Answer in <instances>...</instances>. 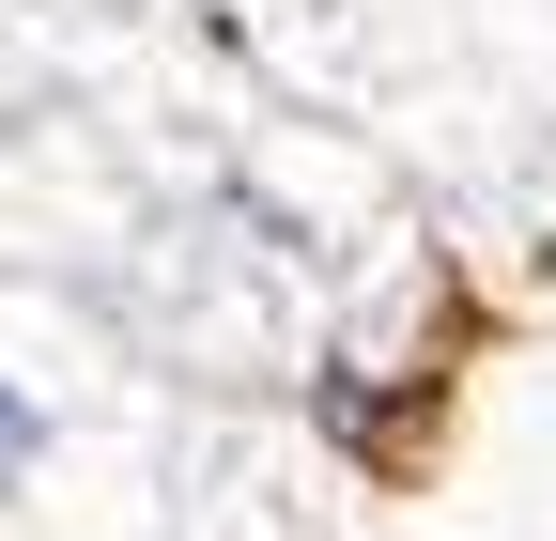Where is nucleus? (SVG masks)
Returning <instances> with one entry per match:
<instances>
[{
	"mask_svg": "<svg viewBox=\"0 0 556 541\" xmlns=\"http://www.w3.org/2000/svg\"><path fill=\"white\" fill-rule=\"evenodd\" d=\"M170 372L93 294L0 263V541H155Z\"/></svg>",
	"mask_w": 556,
	"mask_h": 541,
	"instance_id": "obj_2",
	"label": "nucleus"
},
{
	"mask_svg": "<svg viewBox=\"0 0 556 541\" xmlns=\"http://www.w3.org/2000/svg\"><path fill=\"white\" fill-rule=\"evenodd\" d=\"M217 32L340 140H510L556 109V0H217Z\"/></svg>",
	"mask_w": 556,
	"mask_h": 541,
	"instance_id": "obj_1",
	"label": "nucleus"
},
{
	"mask_svg": "<svg viewBox=\"0 0 556 541\" xmlns=\"http://www.w3.org/2000/svg\"><path fill=\"white\" fill-rule=\"evenodd\" d=\"M0 16H47V32H186L201 0H0Z\"/></svg>",
	"mask_w": 556,
	"mask_h": 541,
	"instance_id": "obj_3",
	"label": "nucleus"
}]
</instances>
